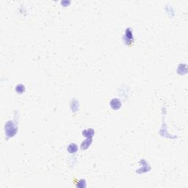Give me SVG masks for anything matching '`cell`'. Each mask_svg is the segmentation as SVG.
I'll list each match as a JSON object with an SVG mask.
<instances>
[{
    "label": "cell",
    "instance_id": "6da1fadb",
    "mask_svg": "<svg viewBox=\"0 0 188 188\" xmlns=\"http://www.w3.org/2000/svg\"><path fill=\"white\" fill-rule=\"evenodd\" d=\"M110 105H111V107L113 108L114 110H118L121 107V102L118 99H114L113 100L111 101L110 102Z\"/></svg>",
    "mask_w": 188,
    "mask_h": 188
},
{
    "label": "cell",
    "instance_id": "7a4b0ae2",
    "mask_svg": "<svg viewBox=\"0 0 188 188\" xmlns=\"http://www.w3.org/2000/svg\"><path fill=\"white\" fill-rule=\"evenodd\" d=\"M68 151L70 153H74L77 151V146H76L75 144H71L68 148Z\"/></svg>",
    "mask_w": 188,
    "mask_h": 188
}]
</instances>
